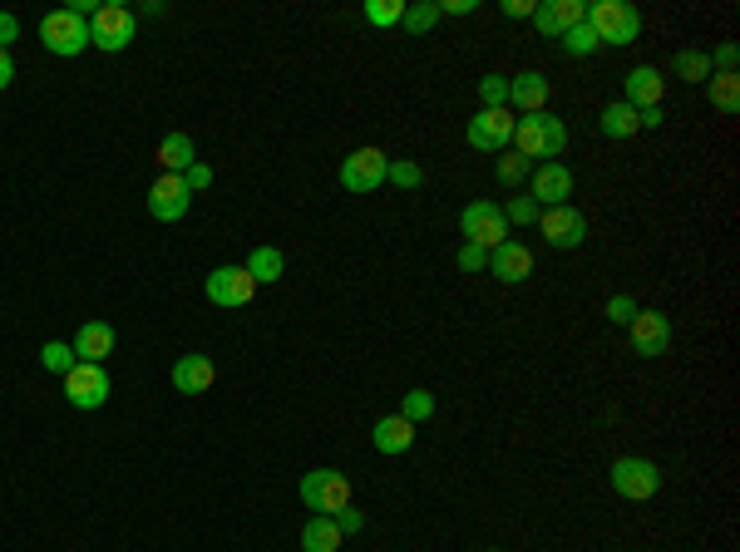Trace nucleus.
Segmentation results:
<instances>
[{
	"label": "nucleus",
	"mask_w": 740,
	"mask_h": 552,
	"mask_svg": "<svg viewBox=\"0 0 740 552\" xmlns=\"http://www.w3.org/2000/svg\"><path fill=\"white\" fill-rule=\"evenodd\" d=\"M543 104H548V74L523 69V74L509 79V108H519V114H538Z\"/></svg>",
	"instance_id": "412c9836"
},
{
	"label": "nucleus",
	"mask_w": 740,
	"mask_h": 552,
	"mask_svg": "<svg viewBox=\"0 0 740 552\" xmlns=\"http://www.w3.org/2000/svg\"><path fill=\"white\" fill-rule=\"evenodd\" d=\"M483 266H489V252L474 246V242H464L459 246V272H483Z\"/></svg>",
	"instance_id": "ea45409f"
},
{
	"label": "nucleus",
	"mask_w": 740,
	"mask_h": 552,
	"mask_svg": "<svg viewBox=\"0 0 740 552\" xmlns=\"http://www.w3.org/2000/svg\"><path fill=\"white\" fill-rule=\"evenodd\" d=\"M187 207H193V193H187L183 173H158L153 187H148V212L158 222H183Z\"/></svg>",
	"instance_id": "9b49d317"
},
{
	"label": "nucleus",
	"mask_w": 740,
	"mask_h": 552,
	"mask_svg": "<svg viewBox=\"0 0 740 552\" xmlns=\"http://www.w3.org/2000/svg\"><path fill=\"white\" fill-rule=\"evenodd\" d=\"M247 276H252L257 286H266V281H276V276L286 272V256L276 252V246H252V256H247Z\"/></svg>",
	"instance_id": "a878e982"
},
{
	"label": "nucleus",
	"mask_w": 740,
	"mask_h": 552,
	"mask_svg": "<svg viewBox=\"0 0 740 552\" xmlns=\"http://www.w3.org/2000/svg\"><path fill=\"white\" fill-rule=\"evenodd\" d=\"M474 10H479V0H444L440 15H474Z\"/></svg>",
	"instance_id": "c03bdc74"
},
{
	"label": "nucleus",
	"mask_w": 740,
	"mask_h": 552,
	"mask_svg": "<svg viewBox=\"0 0 740 552\" xmlns=\"http://www.w3.org/2000/svg\"><path fill=\"white\" fill-rule=\"evenodd\" d=\"M479 108H509V74L479 79Z\"/></svg>",
	"instance_id": "473e14b6"
},
{
	"label": "nucleus",
	"mask_w": 740,
	"mask_h": 552,
	"mask_svg": "<svg viewBox=\"0 0 740 552\" xmlns=\"http://www.w3.org/2000/svg\"><path fill=\"white\" fill-rule=\"evenodd\" d=\"M365 20L375 30H395L405 20V0H365Z\"/></svg>",
	"instance_id": "c756f323"
},
{
	"label": "nucleus",
	"mask_w": 740,
	"mask_h": 552,
	"mask_svg": "<svg viewBox=\"0 0 740 552\" xmlns=\"http://www.w3.org/2000/svg\"><path fill=\"white\" fill-rule=\"evenodd\" d=\"M671 74L686 79V84H706L710 79V55H701V49H681V55L671 59Z\"/></svg>",
	"instance_id": "cd10ccee"
},
{
	"label": "nucleus",
	"mask_w": 740,
	"mask_h": 552,
	"mask_svg": "<svg viewBox=\"0 0 740 552\" xmlns=\"http://www.w3.org/2000/svg\"><path fill=\"white\" fill-rule=\"evenodd\" d=\"M578 20H588V5H582V0H538V10H533V25L548 39H562Z\"/></svg>",
	"instance_id": "dca6fc26"
},
{
	"label": "nucleus",
	"mask_w": 740,
	"mask_h": 552,
	"mask_svg": "<svg viewBox=\"0 0 740 552\" xmlns=\"http://www.w3.org/2000/svg\"><path fill=\"white\" fill-rule=\"evenodd\" d=\"M301 503L311 513H326V518H331V513H341L345 503H351V479H345L341 469H311L301 479Z\"/></svg>",
	"instance_id": "423d86ee"
},
{
	"label": "nucleus",
	"mask_w": 740,
	"mask_h": 552,
	"mask_svg": "<svg viewBox=\"0 0 740 552\" xmlns=\"http://www.w3.org/2000/svg\"><path fill=\"white\" fill-rule=\"evenodd\" d=\"M440 25V0H420V5H405V20L400 30H410V35H424V30Z\"/></svg>",
	"instance_id": "c85d7f7f"
},
{
	"label": "nucleus",
	"mask_w": 740,
	"mask_h": 552,
	"mask_svg": "<svg viewBox=\"0 0 740 552\" xmlns=\"http://www.w3.org/2000/svg\"><path fill=\"white\" fill-rule=\"evenodd\" d=\"M109 394H114V380H109L104 365L75 360V370L65 375V400L75 404V410H104Z\"/></svg>",
	"instance_id": "1a4fd4ad"
},
{
	"label": "nucleus",
	"mask_w": 740,
	"mask_h": 552,
	"mask_svg": "<svg viewBox=\"0 0 740 552\" xmlns=\"http://www.w3.org/2000/svg\"><path fill=\"white\" fill-rule=\"evenodd\" d=\"M513 153H523L533 163V158H543V163H558V153L568 148V124H562L558 114H548V108H538V114H519L513 118Z\"/></svg>",
	"instance_id": "f257e3e1"
},
{
	"label": "nucleus",
	"mask_w": 740,
	"mask_h": 552,
	"mask_svg": "<svg viewBox=\"0 0 740 552\" xmlns=\"http://www.w3.org/2000/svg\"><path fill=\"white\" fill-rule=\"evenodd\" d=\"M459 232L464 242L483 246V252H493V246L509 242V222H503V207L499 203H469L459 212Z\"/></svg>",
	"instance_id": "0eeeda50"
},
{
	"label": "nucleus",
	"mask_w": 740,
	"mask_h": 552,
	"mask_svg": "<svg viewBox=\"0 0 740 552\" xmlns=\"http://www.w3.org/2000/svg\"><path fill=\"white\" fill-rule=\"evenodd\" d=\"M597 128H602L607 138H631V134H637V108L617 99V104H607V108L597 114Z\"/></svg>",
	"instance_id": "bb28decb"
},
{
	"label": "nucleus",
	"mask_w": 740,
	"mask_h": 552,
	"mask_svg": "<svg viewBox=\"0 0 740 552\" xmlns=\"http://www.w3.org/2000/svg\"><path fill=\"white\" fill-rule=\"evenodd\" d=\"M385 183H395V187H420L424 173H420V163H410V158H395V163H390V177H385Z\"/></svg>",
	"instance_id": "e433bc0d"
},
{
	"label": "nucleus",
	"mask_w": 740,
	"mask_h": 552,
	"mask_svg": "<svg viewBox=\"0 0 740 552\" xmlns=\"http://www.w3.org/2000/svg\"><path fill=\"white\" fill-rule=\"evenodd\" d=\"M538 212H543V207L533 203V197H509V203H503V222H509V227H528V222H538Z\"/></svg>",
	"instance_id": "f704fd0d"
},
{
	"label": "nucleus",
	"mask_w": 740,
	"mask_h": 552,
	"mask_svg": "<svg viewBox=\"0 0 740 552\" xmlns=\"http://www.w3.org/2000/svg\"><path fill=\"white\" fill-rule=\"evenodd\" d=\"M562 49H568L572 59H582V55H592V49H597V35H592L588 20H578V25H572L568 35H562Z\"/></svg>",
	"instance_id": "72a5a7b5"
},
{
	"label": "nucleus",
	"mask_w": 740,
	"mask_h": 552,
	"mask_svg": "<svg viewBox=\"0 0 740 552\" xmlns=\"http://www.w3.org/2000/svg\"><path fill=\"white\" fill-rule=\"evenodd\" d=\"M257 296V281L247 276V266H213L207 272V301L223 306V311H237Z\"/></svg>",
	"instance_id": "f8f14e48"
},
{
	"label": "nucleus",
	"mask_w": 740,
	"mask_h": 552,
	"mask_svg": "<svg viewBox=\"0 0 740 552\" xmlns=\"http://www.w3.org/2000/svg\"><path fill=\"white\" fill-rule=\"evenodd\" d=\"M631 315H637V301L617 291V296L607 301V321H612V325H631Z\"/></svg>",
	"instance_id": "4c0bfd02"
},
{
	"label": "nucleus",
	"mask_w": 740,
	"mask_h": 552,
	"mask_svg": "<svg viewBox=\"0 0 740 552\" xmlns=\"http://www.w3.org/2000/svg\"><path fill=\"white\" fill-rule=\"evenodd\" d=\"M371 444H375L380 453H410V449H414V424L400 419V414H385V419H375Z\"/></svg>",
	"instance_id": "4be33fe9"
},
{
	"label": "nucleus",
	"mask_w": 740,
	"mask_h": 552,
	"mask_svg": "<svg viewBox=\"0 0 740 552\" xmlns=\"http://www.w3.org/2000/svg\"><path fill=\"white\" fill-rule=\"evenodd\" d=\"M528 197L538 207H558V203H568L572 197V173L562 163H538L528 173Z\"/></svg>",
	"instance_id": "4468645a"
},
{
	"label": "nucleus",
	"mask_w": 740,
	"mask_h": 552,
	"mask_svg": "<svg viewBox=\"0 0 740 552\" xmlns=\"http://www.w3.org/2000/svg\"><path fill=\"white\" fill-rule=\"evenodd\" d=\"M10 79H15V59H10V49H0V89H10Z\"/></svg>",
	"instance_id": "a18cd8bd"
},
{
	"label": "nucleus",
	"mask_w": 740,
	"mask_h": 552,
	"mask_svg": "<svg viewBox=\"0 0 740 552\" xmlns=\"http://www.w3.org/2000/svg\"><path fill=\"white\" fill-rule=\"evenodd\" d=\"M434 414V394L430 390H405V400H400V419H410V424H420V419H430Z\"/></svg>",
	"instance_id": "2f4dec72"
},
{
	"label": "nucleus",
	"mask_w": 740,
	"mask_h": 552,
	"mask_svg": "<svg viewBox=\"0 0 740 552\" xmlns=\"http://www.w3.org/2000/svg\"><path fill=\"white\" fill-rule=\"evenodd\" d=\"M528 173H533V163L523 153H509V158H499V183L503 187H519V183H528Z\"/></svg>",
	"instance_id": "c9c22d12"
},
{
	"label": "nucleus",
	"mask_w": 740,
	"mask_h": 552,
	"mask_svg": "<svg viewBox=\"0 0 740 552\" xmlns=\"http://www.w3.org/2000/svg\"><path fill=\"white\" fill-rule=\"evenodd\" d=\"M213 380H217L213 355H183V360L173 365V390L178 394H207Z\"/></svg>",
	"instance_id": "aec40b11"
},
{
	"label": "nucleus",
	"mask_w": 740,
	"mask_h": 552,
	"mask_svg": "<svg viewBox=\"0 0 740 552\" xmlns=\"http://www.w3.org/2000/svg\"><path fill=\"white\" fill-rule=\"evenodd\" d=\"M538 232H543V242H548V246H558V252H572V246L588 242V217H582L572 203L543 207V212H538Z\"/></svg>",
	"instance_id": "9d476101"
},
{
	"label": "nucleus",
	"mask_w": 740,
	"mask_h": 552,
	"mask_svg": "<svg viewBox=\"0 0 740 552\" xmlns=\"http://www.w3.org/2000/svg\"><path fill=\"white\" fill-rule=\"evenodd\" d=\"M20 35V20L10 15V10H0V49H10V39Z\"/></svg>",
	"instance_id": "37998d69"
},
{
	"label": "nucleus",
	"mask_w": 740,
	"mask_h": 552,
	"mask_svg": "<svg viewBox=\"0 0 740 552\" xmlns=\"http://www.w3.org/2000/svg\"><path fill=\"white\" fill-rule=\"evenodd\" d=\"M39 365L55 375H69L75 370V350H69V341H45L39 345Z\"/></svg>",
	"instance_id": "7c9ffc66"
},
{
	"label": "nucleus",
	"mask_w": 740,
	"mask_h": 552,
	"mask_svg": "<svg viewBox=\"0 0 740 552\" xmlns=\"http://www.w3.org/2000/svg\"><path fill=\"white\" fill-rule=\"evenodd\" d=\"M69 350H75V360H84V365H104L109 355H114V325L109 321H84L75 331V341H69Z\"/></svg>",
	"instance_id": "f3484780"
},
{
	"label": "nucleus",
	"mask_w": 740,
	"mask_h": 552,
	"mask_svg": "<svg viewBox=\"0 0 740 552\" xmlns=\"http://www.w3.org/2000/svg\"><path fill=\"white\" fill-rule=\"evenodd\" d=\"M39 45H45L49 55H59V59L84 55L89 49V20L79 15V10H69V5L49 10V15L39 20Z\"/></svg>",
	"instance_id": "f03ea898"
},
{
	"label": "nucleus",
	"mask_w": 740,
	"mask_h": 552,
	"mask_svg": "<svg viewBox=\"0 0 740 552\" xmlns=\"http://www.w3.org/2000/svg\"><path fill=\"white\" fill-rule=\"evenodd\" d=\"M301 552H341V528L326 513H311V522L301 528Z\"/></svg>",
	"instance_id": "b1692460"
},
{
	"label": "nucleus",
	"mask_w": 740,
	"mask_h": 552,
	"mask_svg": "<svg viewBox=\"0 0 740 552\" xmlns=\"http://www.w3.org/2000/svg\"><path fill=\"white\" fill-rule=\"evenodd\" d=\"M464 138H469L479 153H503L513 138V108H479V114L469 118V128H464Z\"/></svg>",
	"instance_id": "ddd939ff"
},
{
	"label": "nucleus",
	"mask_w": 740,
	"mask_h": 552,
	"mask_svg": "<svg viewBox=\"0 0 740 552\" xmlns=\"http://www.w3.org/2000/svg\"><path fill=\"white\" fill-rule=\"evenodd\" d=\"M183 183H187V193H203V187L213 183V168H207V163H193V168L183 173Z\"/></svg>",
	"instance_id": "a19ab883"
},
{
	"label": "nucleus",
	"mask_w": 740,
	"mask_h": 552,
	"mask_svg": "<svg viewBox=\"0 0 740 552\" xmlns=\"http://www.w3.org/2000/svg\"><path fill=\"white\" fill-rule=\"evenodd\" d=\"M622 89H627V99H622V104H631V108H661L667 79H661L657 65H637L627 79H622Z\"/></svg>",
	"instance_id": "6ab92c4d"
},
{
	"label": "nucleus",
	"mask_w": 740,
	"mask_h": 552,
	"mask_svg": "<svg viewBox=\"0 0 740 552\" xmlns=\"http://www.w3.org/2000/svg\"><path fill=\"white\" fill-rule=\"evenodd\" d=\"M331 522L341 528V538H345V532H361V528H365V513L355 508V503H345L341 513H331Z\"/></svg>",
	"instance_id": "58836bf2"
},
{
	"label": "nucleus",
	"mask_w": 740,
	"mask_h": 552,
	"mask_svg": "<svg viewBox=\"0 0 740 552\" xmlns=\"http://www.w3.org/2000/svg\"><path fill=\"white\" fill-rule=\"evenodd\" d=\"M706 94H710V108L716 114H740V74H710L706 79Z\"/></svg>",
	"instance_id": "393cba45"
},
{
	"label": "nucleus",
	"mask_w": 740,
	"mask_h": 552,
	"mask_svg": "<svg viewBox=\"0 0 740 552\" xmlns=\"http://www.w3.org/2000/svg\"><path fill=\"white\" fill-rule=\"evenodd\" d=\"M197 163V148L187 134H163L158 138V168L163 173H187V168Z\"/></svg>",
	"instance_id": "5701e85b"
},
{
	"label": "nucleus",
	"mask_w": 740,
	"mask_h": 552,
	"mask_svg": "<svg viewBox=\"0 0 740 552\" xmlns=\"http://www.w3.org/2000/svg\"><path fill=\"white\" fill-rule=\"evenodd\" d=\"M385 177H390V153H380V148H355V153L341 158L345 193H375Z\"/></svg>",
	"instance_id": "6e6552de"
},
{
	"label": "nucleus",
	"mask_w": 740,
	"mask_h": 552,
	"mask_svg": "<svg viewBox=\"0 0 740 552\" xmlns=\"http://www.w3.org/2000/svg\"><path fill=\"white\" fill-rule=\"evenodd\" d=\"M503 20H533V10H538V0H503Z\"/></svg>",
	"instance_id": "79ce46f5"
},
{
	"label": "nucleus",
	"mask_w": 740,
	"mask_h": 552,
	"mask_svg": "<svg viewBox=\"0 0 740 552\" xmlns=\"http://www.w3.org/2000/svg\"><path fill=\"white\" fill-rule=\"evenodd\" d=\"M671 345V315L667 311H637L631 315V350L637 355H661Z\"/></svg>",
	"instance_id": "2eb2a0df"
},
{
	"label": "nucleus",
	"mask_w": 740,
	"mask_h": 552,
	"mask_svg": "<svg viewBox=\"0 0 740 552\" xmlns=\"http://www.w3.org/2000/svg\"><path fill=\"white\" fill-rule=\"evenodd\" d=\"M489 272L499 276L503 286L528 281V276H533V252H528L523 242H513V237H509L503 246H493V252H489Z\"/></svg>",
	"instance_id": "a211bd4d"
},
{
	"label": "nucleus",
	"mask_w": 740,
	"mask_h": 552,
	"mask_svg": "<svg viewBox=\"0 0 740 552\" xmlns=\"http://www.w3.org/2000/svg\"><path fill=\"white\" fill-rule=\"evenodd\" d=\"M607 479H612V488H617V498H627V503H647L651 493L661 488V469L651 459H637V453H622Z\"/></svg>",
	"instance_id": "39448f33"
},
{
	"label": "nucleus",
	"mask_w": 740,
	"mask_h": 552,
	"mask_svg": "<svg viewBox=\"0 0 740 552\" xmlns=\"http://www.w3.org/2000/svg\"><path fill=\"white\" fill-rule=\"evenodd\" d=\"M588 25L597 35V45H631L641 35V15L627 0H597V5H588Z\"/></svg>",
	"instance_id": "7ed1b4c3"
},
{
	"label": "nucleus",
	"mask_w": 740,
	"mask_h": 552,
	"mask_svg": "<svg viewBox=\"0 0 740 552\" xmlns=\"http://www.w3.org/2000/svg\"><path fill=\"white\" fill-rule=\"evenodd\" d=\"M134 25H138V15L128 5H99L89 15V45L104 49V55H118V49L134 45Z\"/></svg>",
	"instance_id": "20e7f679"
},
{
	"label": "nucleus",
	"mask_w": 740,
	"mask_h": 552,
	"mask_svg": "<svg viewBox=\"0 0 740 552\" xmlns=\"http://www.w3.org/2000/svg\"><path fill=\"white\" fill-rule=\"evenodd\" d=\"M489 552H499V548H489Z\"/></svg>",
	"instance_id": "49530a36"
}]
</instances>
